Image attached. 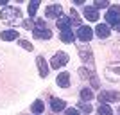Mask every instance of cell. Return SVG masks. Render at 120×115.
Masks as SVG:
<instances>
[{"label":"cell","mask_w":120,"mask_h":115,"mask_svg":"<svg viewBox=\"0 0 120 115\" xmlns=\"http://www.w3.org/2000/svg\"><path fill=\"white\" fill-rule=\"evenodd\" d=\"M0 18L4 22H9V24H18V22H22V13L16 7H4L2 9V13H0Z\"/></svg>","instance_id":"1"},{"label":"cell","mask_w":120,"mask_h":115,"mask_svg":"<svg viewBox=\"0 0 120 115\" xmlns=\"http://www.w3.org/2000/svg\"><path fill=\"white\" fill-rule=\"evenodd\" d=\"M32 34H34V38H41V40H50L52 38V32H50V29L45 25L43 20H36Z\"/></svg>","instance_id":"2"},{"label":"cell","mask_w":120,"mask_h":115,"mask_svg":"<svg viewBox=\"0 0 120 115\" xmlns=\"http://www.w3.org/2000/svg\"><path fill=\"white\" fill-rule=\"evenodd\" d=\"M106 22L115 27L120 22V5H109V9L106 11Z\"/></svg>","instance_id":"3"},{"label":"cell","mask_w":120,"mask_h":115,"mask_svg":"<svg viewBox=\"0 0 120 115\" xmlns=\"http://www.w3.org/2000/svg\"><path fill=\"white\" fill-rule=\"evenodd\" d=\"M106 77L109 81H120V61H115L106 67Z\"/></svg>","instance_id":"4"},{"label":"cell","mask_w":120,"mask_h":115,"mask_svg":"<svg viewBox=\"0 0 120 115\" xmlns=\"http://www.w3.org/2000/svg\"><path fill=\"white\" fill-rule=\"evenodd\" d=\"M99 101L102 103V104H106V103H120V92H100L99 94Z\"/></svg>","instance_id":"5"},{"label":"cell","mask_w":120,"mask_h":115,"mask_svg":"<svg viewBox=\"0 0 120 115\" xmlns=\"http://www.w3.org/2000/svg\"><path fill=\"white\" fill-rule=\"evenodd\" d=\"M68 63V54L66 52H57V54L50 59V67L52 68H61L63 65H66Z\"/></svg>","instance_id":"6"},{"label":"cell","mask_w":120,"mask_h":115,"mask_svg":"<svg viewBox=\"0 0 120 115\" xmlns=\"http://www.w3.org/2000/svg\"><path fill=\"white\" fill-rule=\"evenodd\" d=\"M45 16L47 18H61L63 16V7H61L59 4H54V5H49L45 9Z\"/></svg>","instance_id":"7"},{"label":"cell","mask_w":120,"mask_h":115,"mask_svg":"<svg viewBox=\"0 0 120 115\" xmlns=\"http://www.w3.org/2000/svg\"><path fill=\"white\" fill-rule=\"evenodd\" d=\"M77 38H79L81 41H90L91 38H93V31H91V27H88V25H81L79 29H77Z\"/></svg>","instance_id":"8"},{"label":"cell","mask_w":120,"mask_h":115,"mask_svg":"<svg viewBox=\"0 0 120 115\" xmlns=\"http://www.w3.org/2000/svg\"><path fill=\"white\" fill-rule=\"evenodd\" d=\"M82 15H84L86 20H90V22H97V20H99V16H100L99 11H97L95 7H90V5H88V7H84Z\"/></svg>","instance_id":"9"},{"label":"cell","mask_w":120,"mask_h":115,"mask_svg":"<svg viewBox=\"0 0 120 115\" xmlns=\"http://www.w3.org/2000/svg\"><path fill=\"white\" fill-rule=\"evenodd\" d=\"M50 106H52V111H56V113H59V111H63L66 108V103L63 99H57V97H52L50 99Z\"/></svg>","instance_id":"10"},{"label":"cell","mask_w":120,"mask_h":115,"mask_svg":"<svg viewBox=\"0 0 120 115\" xmlns=\"http://www.w3.org/2000/svg\"><path fill=\"white\" fill-rule=\"evenodd\" d=\"M36 63H38V68H40V75L41 77H47V75H49V65H47L45 58L38 56V58H36Z\"/></svg>","instance_id":"11"},{"label":"cell","mask_w":120,"mask_h":115,"mask_svg":"<svg viewBox=\"0 0 120 115\" xmlns=\"http://www.w3.org/2000/svg\"><path fill=\"white\" fill-rule=\"evenodd\" d=\"M109 32H111V29H109V25H106V24H99L95 27V34L99 36V38H102V40H104V38H108V36H109Z\"/></svg>","instance_id":"12"},{"label":"cell","mask_w":120,"mask_h":115,"mask_svg":"<svg viewBox=\"0 0 120 115\" xmlns=\"http://www.w3.org/2000/svg\"><path fill=\"white\" fill-rule=\"evenodd\" d=\"M56 81H57V85H59L61 88H68V86H70V75H68V72H61Z\"/></svg>","instance_id":"13"},{"label":"cell","mask_w":120,"mask_h":115,"mask_svg":"<svg viewBox=\"0 0 120 115\" xmlns=\"http://www.w3.org/2000/svg\"><path fill=\"white\" fill-rule=\"evenodd\" d=\"M56 25H57V29L63 32V31H68L70 29V18L68 16H61V18H57L56 20Z\"/></svg>","instance_id":"14"},{"label":"cell","mask_w":120,"mask_h":115,"mask_svg":"<svg viewBox=\"0 0 120 115\" xmlns=\"http://www.w3.org/2000/svg\"><path fill=\"white\" fill-rule=\"evenodd\" d=\"M2 40L4 41H13V40H18V32H16L15 29H7V31H4L2 32Z\"/></svg>","instance_id":"15"},{"label":"cell","mask_w":120,"mask_h":115,"mask_svg":"<svg viewBox=\"0 0 120 115\" xmlns=\"http://www.w3.org/2000/svg\"><path fill=\"white\" fill-rule=\"evenodd\" d=\"M74 40H75V34L72 32V29L63 31V32H61V41H65V43H72Z\"/></svg>","instance_id":"16"},{"label":"cell","mask_w":120,"mask_h":115,"mask_svg":"<svg viewBox=\"0 0 120 115\" xmlns=\"http://www.w3.org/2000/svg\"><path fill=\"white\" fill-rule=\"evenodd\" d=\"M93 97H95V95H93L91 88H82V90H81V99H82V103H88V101H91Z\"/></svg>","instance_id":"17"},{"label":"cell","mask_w":120,"mask_h":115,"mask_svg":"<svg viewBox=\"0 0 120 115\" xmlns=\"http://www.w3.org/2000/svg\"><path fill=\"white\" fill-rule=\"evenodd\" d=\"M38 7H40V0H32L29 4V15L34 18V15H36V11H38Z\"/></svg>","instance_id":"18"},{"label":"cell","mask_w":120,"mask_h":115,"mask_svg":"<svg viewBox=\"0 0 120 115\" xmlns=\"http://www.w3.org/2000/svg\"><path fill=\"white\" fill-rule=\"evenodd\" d=\"M97 111H99V115H113V110H111L108 104H100Z\"/></svg>","instance_id":"19"},{"label":"cell","mask_w":120,"mask_h":115,"mask_svg":"<svg viewBox=\"0 0 120 115\" xmlns=\"http://www.w3.org/2000/svg\"><path fill=\"white\" fill-rule=\"evenodd\" d=\"M45 110V106H43V103L41 101H34V104H32V111H34L36 115H40L41 111Z\"/></svg>","instance_id":"20"},{"label":"cell","mask_w":120,"mask_h":115,"mask_svg":"<svg viewBox=\"0 0 120 115\" xmlns=\"http://www.w3.org/2000/svg\"><path fill=\"white\" fill-rule=\"evenodd\" d=\"M95 9H104V7H109V2L108 0H97L95 4H93Z\"/></svg>","instance_id":"21"},{"label":"cell","mask_w":120,"mask_h":115,"mask_svg":"<svg viewBox=\"0 0 120 115\" xmlns=\"http://www.w3.org/2000/svg\"><path fill=\"white\" fill-rule=\"evenodd\" d=\"M81 58H82V61H90L91 59V52L90 50H86V49H81Z\"/></svg>","instance_id":"22"},{"label":"cell","mask_w":120,"mask_h":115,"mask_svg":"<svg viewBox=\"0 0 120 115\" xmlns=\"http://www.w3.org/2000/svg\"><path fill=\"white\" fill-rule=\"evenodd\" d=\"M77 110H82L84 113H91V106L88 103H79V108Z\"/></svg>","instance_id":"23"},{"label":"cell","mask_w":120,"mask_h":115,"mask_svg":"<svg viewBox=\"0 0 120 115\" xmlns=\"http://www.w3.org/2000/svg\"><path fill=\"white\" fill-rule=\"evenodd\" d=\"M20 45L23 47L25 50H29V52H30V50H32V49H34V47L30 45V43H29V41H27V40H20Z\"/></svg>","instance_id":"24"},{"label":"cell","mask_w":120,"mask_h":115,"mask_svg":"<svg viewBox=\"0 0 120 115\" xmlns=\"http://www.w3.org/2000/svg\"><path fill=\"white\" fill-rule=\"evenodd\" d=\"M65 115H79V110L77 108H66Z\"/></svg>","instance_id":"25"},{"label":"cell","mask_w":120,"mask_h":115,"mask_svg":"<svg viewBox=\"0 0 120 115\" xmlns=\"http://www.w3.org/2000/svg\"><path fill=\"white\" fill-rule=\"evenodd\" d=\"M23 25H25V27H27V29H32V22H30V20L23 22Z\"/></svg>","instance_id":"26"},{"label":"cell","mask_w":120,"mask_h":115,"mask_svg":"<svg viewBox=\"0 0 120 115\" xmlns=\"http://www.w3.org/2000/svg\"><path fill=\"white\" fill-rule=\"evenodd\" d=\"M0 5H5V7H7V0H0Z\"/></svg>","instance_id":"27"},{"label":"cell","mask_w":120,"mask_h":115,"mask_svg":"<svg viewBox=\"0 0 120 115\" xmlns=\"http://www.w3.org/2000/svg\"><path fill=\"white\" fill-rule=\"evenodd\" d=\"M115 31H118V32H120V22H118V24L115 25Z\"/></svg>","instance_id":"28"},{"label":"cell","mask_w":120,"mask_h":115,"mask_svg":"<svg viewBox=\"0 0 120 115\" xmlns=\"http://www.w3.org/2000/svg\"><path fill=\"white\" fill-rule=\"evenodd\" d=\"M118 113H120V110H118Z\"/></svg>","instance_id":"29"}]
</instances>
